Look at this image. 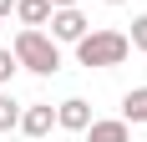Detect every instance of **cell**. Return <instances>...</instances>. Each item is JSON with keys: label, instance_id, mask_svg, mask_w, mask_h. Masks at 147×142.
Listing matches in <instances>:
<instances>
[{"label": "cell", "instance_id": "30bf717a", "mask_svg": "<svg viewBox=\"0 0 147 142\" xmlns=\"http://www.w3.org/2000/svg\"><path fill=\"white\" fill-rule=\"evenodd\" d=\"M15 71H20V61H15V51H10V46H0V86L10 81Z\"/></svg>", "mask_w": 147, "mask_h": 142}, {"label": "cell", "instance_id": "6da1fadb", "mask_svg": "<svg viewBox=\"0 0 147 142\" xmlns=\"http://www.w3.org/2000/svg\"><path fill=\"white\" fill-rule=\"evenodd\" d=\"M10 51H15V61H20L26 71H36V76H56L61 71V41H51L41 26H26L20 36H15Z\"/></svg>", "mask_w": 147, "mask_h": 142}, {"label": "cell", "instance_id": "8992f818", "mask_svg": "<svg viewBox=\"0 0 147 142\" xmlns=\"http://www.w3.org/2000/svg\"><path fill=\"white\" fill-rule=\"evenodd\" d=\"M86 142H132V132H127V122H91L86 127Z\"/></svg>", "mask_w": 147, "mask_h": 142}, {"label": "cell", "instance_id": "52a82bcc", "mask_svg": "<svg viewBox=\"0 0 147 142\" xmlns=\"http://www.w3.org/2000/svg\"><path fill=\"white\" fill-rule=\"evenodd\" d=\"M122 122H142L147 127V86H132L122 97Z\"/></svg>", "mask_w": 147, "mask_h": 142}, {"label": "cell", "instance_id": "ba28073f", "mask_svg": "<svg viewBox=\"0 0 147 142\" xmlns=\"http://www.w3.org/2000/svg\"><path fill=\"white\" fill-rule=\"evenodd\" d=\"M15 15H20V26H46L51 20V0H15Z\"/></svg>", "mask_w": 147, "mask_h": 142}, {"label": "cell", "instance_id": "5bb4252c", "mask_svg": "<svg viewBox=\"0 0 147 142\" xmlns=\"http://www.w3.org/2000/svg\"><path fill=\"white\" fill-rule=\"evenodd\" d=\"M107 5H122V0H107Z\"/></svg>", "mask_w": 147, "mask_h": 142}, {"label": "cell", "instance_id": "3957f363", "mask_svg": "<svg viewBox=\"0 0 147 142\" xmlns=\"http://www.w3.org/2000/svg\"><path fill=\"white\" fill-rule=\"evenodd\" d=\"M86 15H81V10H76V5H66V10H51V41H81V36H86Z\"/></svg>", "mask_w": 147, "mask_h": 142}, {"label": "cell", "instance_id": "277c9868", "mask_svg": "<svg viewBox=\"0 0 147 142\" xmlns=\"http://www.w3.org/2000/svg\"><path fill=\"white\" fill-rule=\"evenodd\" d=\"M51 127H56V107L51 101H30L26 112H20V132L26 137H46Z\"/></svg>", "mask_w": 147, "mask_h": 142}, {"label": "cell", "instance_id": "7a4b0ae2", "mask_svg": "<svg viewBox=\"0 0 147 142\" xmlns=\"http://www.w3.org/2000/svg\"><path fill=\"white\" fill-rule=\"evenodd\" d=\"M132 51V41L122 36V30H86L81 41H76V61L86 71H107V66H122Z\"/></svg>", "mask_w": 147, "mask_h": 142}, {"label": "cell", "instance_id": "4fadbf2b", "mask_svg": "<svg viewBox=\"0 0 147 142\" xmlns=\"http://www.w3.org/2000/svg\"><path fill=\"white\" fill-rule=\"evenodd\" d=\"M10 10H15V0H0V15H10Z\"/></svg>", "mask_w": 147, "mask_h": 142}, {"label": "cell", "instance_id": "9c48e42d", "mask_svg": "<svg viewBox=\"0 0 147 142\" xmlns=\"http://www.w3.org/2000/svg\"><path fill=\"white\" fill-rule=\"evenodd\" d=\"M10 127H20V101L10 91H0V132H10Z\"/></svg>", "mask_w": 147, "mask_h": 142}, {"label": "cell", "instance_id": "7c38bea8", "mask_svg": "<svg viewBox=\"0 0 147 142\" xmlns=\"http://www.w3.org/2000/svg\"><path fill=\"white\" fill-rule=\"evenodd\" d=\"M66 5H81V0H51V10H66Z\"/></svg>", "mask_w": 147, "mask_h": 142}, {"label": "cell", "instance_id": "8fae6325", "mask_svg": "<svg viewBox=\"0 0 147 142\" xmlns=\"http://www.w3.org/2000/svg\"><path fill=\"white\" fill-rule=\"evenodd\" d=\"M127 41H132V51H142V56H147V15H137V20H132V36H127Z\"/></svg>", "mask_w": 147, "mask_h": 142}, {"label": "cell", "instance_id": "5b68a950", "mask_svg": "<svg viewBox=\"0 0 147 142\" xmlns=\"http://www.w3.org/2000/svg\"><path fill=\"white\" fill-rule=\"evenodd\" d=\"M56 127H66V132H86V127H91V107H86L81 97H66V101L56 107Z\"/></svg>", "mask_w": 147, "mask_h": 142}]
</instances>
